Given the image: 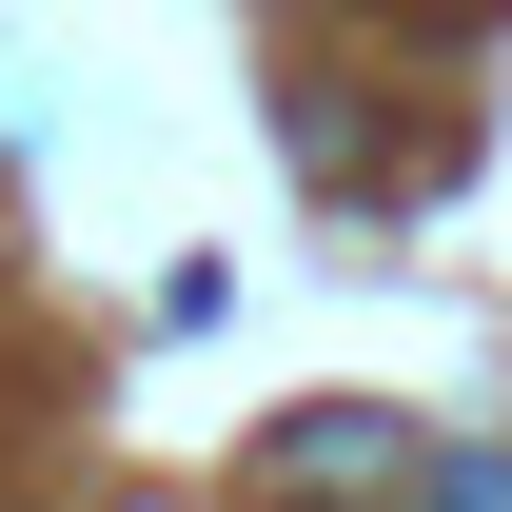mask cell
<instances>
[{"label": "cell", "mask_w": 512, "mask_h": 512, "mask_svg": "<svg viewBox=\"0 0 512 512\" xmlns=\"http://www.w3.org/2000/svg\"><path fill=\"white\" fill-rule=\"evenodd\" d=\"M276 473H296V493H394V473H414V434H394V414H296V434H276Z\"/></svg>", "instance_id": "obj_1"}]
</instances>
